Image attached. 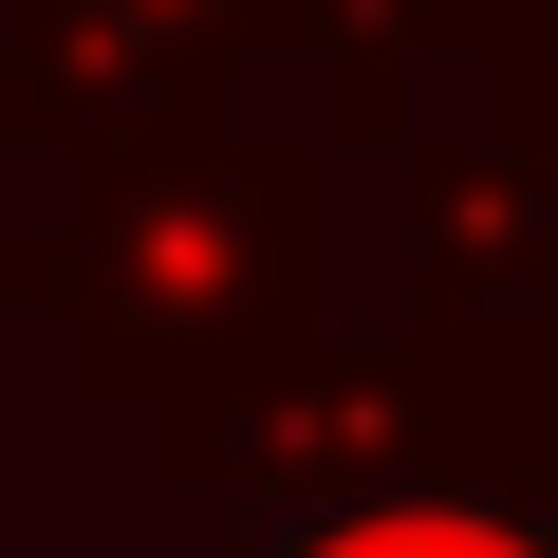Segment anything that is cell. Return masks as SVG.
I'll list each match as a JSON object with an SVG mask.
<instances>
[{
    "label": "cell",
    "mask_w": 558,
    "mask_h": 558,
    "mask_svg": "<svg viewBox=\"0 0 558 558\" xmlns=\"http://www.w3.org/2000/svg\"><path fill=\"white\" fill-rule=\"evenodd\" d=\"M279 558H558V539H521V521H465V502H354V521L279 539Z\"/></svg>",
    "instance_id": "cell-1"
}]
</instances>
